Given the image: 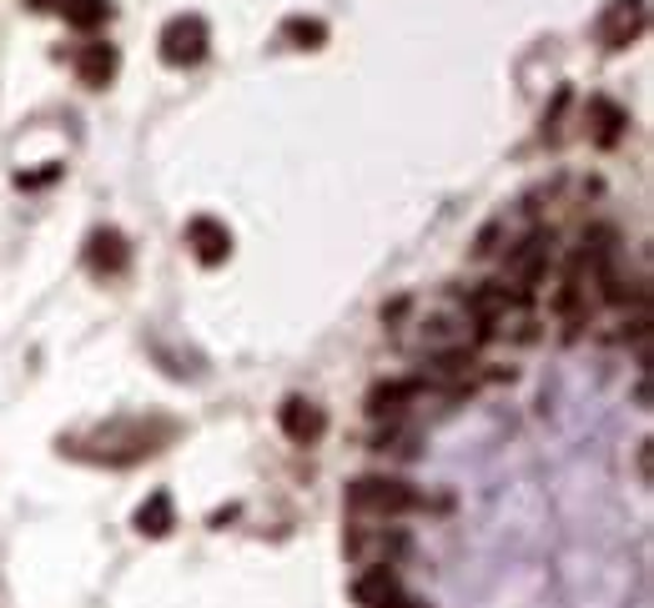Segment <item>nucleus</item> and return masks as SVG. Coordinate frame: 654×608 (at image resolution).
Instances as JSON below:
<instances>
[{
    "label": "nucleus",
    "mask_w": 654,
    "mask_h": 608,
    "mask_svg": "<svg viewBox=\"0 0 654 608\" xmlns=\"http://www.w3.org/2000/svg\"><path fill=\"white\" fill-rule=\"evenodd\" d=\"M176 437V423L162 413L152 418H116V423L96 427L91 443H61L65 453L91 457V463H111V467H126V463H142V457L162 453L166 443Z\"/></svg>",
    "instance_id": "f257e3e1"
},
{
    "label": "nucleus",
    "mask_w": 654,
    "mask_h": 608,
    "mask_svg": "<svg viewBox=\"0 0 654 608\" xmlns=\"http://www.w3.org/2000/svg\"><path fill=\"white\" fill-rule=\"evenodd\" d=\"M348 508L358 513V518H403V513H418L423 508V493L413 488V483L403 478H388V473H368V478H358L348 488Z\"/></svg>",
    "instance_id": "f03ea898"
},
{
    "label": "nucleus",
    "mask_w": 654,
    "mask_h": 608,
    "mask_svg": "<svg viewBox=\"0 0 654 608\" xmlns=\"http://www.w3.org/2000/svg\"><path fill=\"white\" fill-rule=\"evenodd\" d=\"M156 51H162V61L176 65V71L202 65L212 51V25L202 21V16H172V21L162 25V35H156Z\"/></svg>",
    "instance_id": "7ed1b4c3"
},
{
    "label": "nucleus",
    "mask_w": 654,
    "mask_h": 608,
    "mask_svg": "<svg viewBox=\"0 0 654 608\" xmlns=\"http://www.w3.org/2000/svg\"><path fill=\"white\" fill-rule=\"evenodd\" d=\"M549 261H554V237L549 231H529L509 247V267H503V282L513 287L519 297H534V287L544 282Z\"/></svg>",
    "instance_id": "20e7f679"
},
{
    "label": "nucleus",
    "mask_w": 654,
    "mask_h": 608,
    "mask_svg": "<svg viewBox=\"0 0 654 608\" xmlns=\"http://www.w3.org/2000/svg\"><path fill=\"white\" fill-rule=\"evenodd\" d=\"M343 548H348V558L358 568H372V564H398V558H408V548H413V538H408L403 528H348V538H343Z\"/></svg>",
    "instance_id": "39448f33"
},
{
    "label": "nucleus",
    "mask_w": 654,
    "mask_h": 608,
    "mask_svg": "<svg viewBox=\"0 0 654 608\" xmlns=\"http://www.w3.org/2000/svg\"><path fill=\"white\" fill-rule=\"evenodd\" d=\"M352 598H358V608H418L413 598H408L398 568H388V564L362 568V574L352 578Z\"/></svg>",
    "instance_id": "423d86ee"
},
{
    "label": "nucleus",
    "mask_w": 654,
    "mask_h": 608,
    "mask_svg": "<svg viewBox=\"0 0 654 608\" xmlns=\"http://www.w3.org/2000/svg\"><path fill=\"white\" fill-rule=\"evenodd\" d=\"M644 25H650V11L644 0H610L600 16V45L604 51H624L630 41H640Z\"/></svg>",
    "instance_id": "0eeeda50"
},
{
    "label": "nucleus",
    "mask_w": 654,
    "mask_h": 608,
    "mask_svg": "<svg viewBox=\"0 0 654 608\" xmlns=\"http://www.w3.org/2000/svg\"><path fill=\"white\" fill-rule=\"evenodd\" d=\"M277 423H283L287 443H297V447L323 443V433H327V413L313 398H287L283 408H277Z\"/></svg>",
    "instance_id": "6e6552de"
},
{
    "label": "nucleus",
    "mask_w": 654,
    "mask_h": 608,
    "mask_svg": "<svg viewBox=\"0 0 654 608\" xmlns=\"http://www.w3.org/2000/svg\"><path fill=\"white\" fill-rule=\"evenodd\" d=\"M186 247H192V257L202 261V267H222V261L232 257V231H227V221H217V217H192V221H186Z\"/></svg>",
    "instance_id": "1a4fd4ad"
},
{
    "label": "nucleus",
    "mask_w": 654,
    "mask_h": 608,
    "mask_svg": "<svg viewBox=\"0 0 654 608\" xmlns=\"http://www.w3.org/2000/svg\"><path fill=\"white\" fill-rule=\"evenodd\" d=\"M86 267L96 277H121L131 267V247H126V237H121L116 227H96L86 237Z\"/></svg>",
    "instance_id": "9d476101"
},
{
    "label": "nucleus",
    "mask_w": 654,
    "mask_h": 608,
    "mask_svg": "<svg viewBox=\"0 0 654 608\" xmlns=\"http://www.w3.org/2000/svg\"><path fill=\"white\" fill-rule=\"evenodd\" d=\"M423 392H428V378H392V382H378V388L368 392V418H398L403 408H413Z\"/></svg>",
    "instance_id": "9b49d317"
},
{
    "label": "nucleus",
    "mask_w": 654,
    "mask_h": 608,
    "mask_svg": "<svg viewBox=\"0 0 654 608\" xmlns=\"http://www.w3.org/2000/svg\"><path fill=\"white\" fill-rule=\"evenodd\" d=\"M76 76H81V86H91V91H101V86H111V76H116V65H121V55H116V45L111 41H86L76 51Z\"/></svg>",
    "instance_id": "f8f14e48"
},
{
    "label": "nucleus",
    "mask_w": 654,
    "mask_h": 608,
    "mask_svg": "<svg viewBox=\"0 0 654 608\" xmlns=\"http://www.w3.org/2000/svg\"><path fill=\"white\" fill-rule=\"evenodd\" d=\"M624 126H630V111L620 106V101H610V96H594L589 101V136H594V146H620V136H624Z\"/></svg>",
    "instance_id": "ddd939ff"
},
{
    "label": "nucleus",
    "mask_w": 654,
    "mask_h": 608,
    "mask_svg": "<svg viewBox=\"0 0 654 608\" xmlns=\"http://www.w3.org/2000/svg\"><path fill=\"white\" fill-rule=\"evenodd\" d=\"M172 528H176L172 493H152V498L136 508V533H146V538H166Z\"/></svg>",
    "instance_id": "4468645a"
},
{
    "label": "nucleus",
    "mask_w": 654,
    "mask_h": 608,
    "mask_svg": "<svg viewBox=\"0 0 654 608\" xmlns=\"http://www.w3.org/2000/svg\"><path fill=\"white\" fill-rule=\"evenodd\" d=\"M55 11L65 16V25H76V31H96V25L111 21V0H55Z\"/></svg>",
    "instance_id": "2eb2a0df"
},
{
    "label": "nucleus",
    "mask_w": 654,
    "mask_h": 608,
    "mask_svg": "<svg viewBox=\"0 0 654 608\" xmlns=\"http://www.w3.org/2000/svg\"><path fill=\"white\" fill-rule=\"evenodd\" d=\"M283 41H293L297 51H317V45L327 41V25H323V21H303V16H293V21H283Z\"/></svg>",
    "instance_id": "dca6fc26"
},
{
    "label": "nucleus",
    "mask_w": 654,
    "mask_h": 608,
    "mask_svg": "<svg viewBox=\"0 0 654 608\" xmlns=\"http://www.w3.org/2000/svg\"><path fill=\"white\" fill-rule=\"evenodd\" d=\"M31 11H55V0H31Z\"/></svg>",
    "instance_id": "f3484780"
}]
</instances>
